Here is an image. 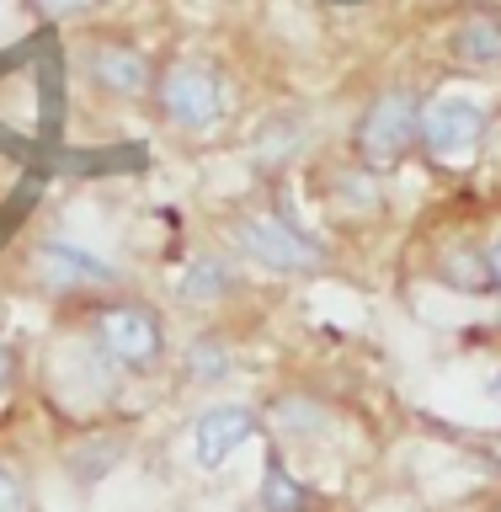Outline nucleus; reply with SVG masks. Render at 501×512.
I'll use <instances>...</instances> for the list:
<instances>
[{"label": "nucleus", "instance_id": "nucleus-1", "mask_svg": "<svg viewBox=\"0 0 501 512\" xmlns=\"http://www.w3.org/2000/svg\"><path fill=\"white\" fill-rule=\"evenodd\" d=\"M59 320L86 336V342L102 352V358L118 368L128 384H150L171 368L176 342H171V315L160 310L150 294H139L134 283L112 288V294H96L75 310H59Z\"/></svg>", "mask_w": 501, "mask_h": 512}, {"label": "nucleus", "instance_id": "nucleus-2", "mask_svg": "<svg viewBox=\"0 0 501 512\" xmlns=\"http://www.w3.org/2000/svg\"><path fill=\"white\" fill-rule=\"evenodd\" d=\"M219 246H230L246 272H267V278H320L336 267L331 235L299 219L288 203L283 182H272L267 203H240L219 224Z\"/></svg>", "mask_w": 501, "mask_h": 512}, {"label": "nucleus", "instance_id": "nucleus-3", "mask_svg": "<svg viewBox=\"0 0 501 512\" xmlns=\"http://www.w3.org/2000/svg\"><path fill=\"white\" fill-rule=\"evenodd\" d=\"M16 278L32 299L54 304V310H75L96 294H112V288H128V272L118 262H107L102 251L80 246V240L64 235H38L27 240L22 256H16Z\"/></svg>", "mask_w": 501, "mask_h": 512}, {"label": "nucleus", "instance_id": "nucleus-4", "mask_svg": "<svg viewBox=\"0 0 501 512\" xmlns=\"http://www.w3.org/2000/svg\"><path fill=\"white\" fill-rule=\"evenodd\" d=\"M160 128L182 139H208L219 134L224 118H230V86H224V70L203 54H176L166 64H155V86L150 102Z\"/></svg>", "mask_w": 501, "mask_h": 512}, {"label": "nucleus", "instance_id": "nucleus-5", "mask_svg": "<svg viewBox=\"0 0 501 512\" xmlns=\"http://www.w3.org/2000/svg\"><path fill=\"white\" fill-rule=\"evenodd\" d=\"M422 102L427 96L395 80V86H379L368 102L358 107V118L347 128V155L358 166L379 171V176H395L406 160L416 155V128H422Z\"/></svg>", "mask_w": 501, "mask_h": 512}, {"label": "nucleus", "instance_id": "nucleus-6", "mask_svg": "<svg viewBox=\"0 0 501 512\" xmlns=\"http://www.w3.org/2000/svg\"><path fill=\"white\" fill-rule=\"evenodd\" d=\"M496 128V107L486 96L448 86L432 91L422 102V128H416V150H422L438 171H470L491 144Z\"/></svg>", "mask_w": 501, "mask_h": 512}, {"label": "nucleus", "instance_id": "nucleus-7", "mask_svg": "<svg viewBox=\"0 0 501 512\" xmlns=\"http://www.w3.org/2000/svg\"><path fill=\"white\" fill-rule=\"evenodd\" d=\"M43 379H48V390H54L59 406L80 411L86 422L112 416V411H118V400L134 390V384H128L118 368H112L102 352H96L86 336L70 326V320H59V336H54V347H48Z\"/></svg>", "mask_w": 501, "mask_h": 512}, {"label": "nucleus", "instance_id": "nucleus-8", "mask_svg": "<svg viewBox=\"0 0 501 512\" xmlns=\"http://www.w3.org/2000/svg\"><path fill=\"white\" fill-rule=\"evenodd\" d=\"M75 70L102 107H144L155 86V59L123 32H86L75 48Z\"/></svg>", "mask_w": 501, "mask_h": 512}, {"label": "nucleus", "instance_id": "nucleus-9", "mask_svg": "<svg viewBox=\"0 0 501 512\" xmlns=\"http://www.w3.org/2000/svg\"><path fill=\"white\" fill-rule=\"evenodd\" d=\"M240 304H251V272L240 267V256L219 240L187 251V262L176 267L171 283V310L182 320H219L235 315Z\"/></svg>", "mask_w": 501, "mask_h": 512}, {"label": "nucleus", "instance_id": "nucleus-10", "mask_svg": "<svg viewBox=\"0 0 501 512\" xmlns=\"http://www.w3.org/2000/svg\"><path fill=\"white\" fill-rule=\"evenodd\" d=\"M134 448H139V438L128 422H107V416L102 422H80L70 438L54 448V475L64 480V491H70L75 502H91V496L134 459Z\"/></svg>", "mask_w": 501, "mask_h": 512}, {"label": "nucleus", "instance_id": "nucleus-11", "mask_svg": "<svg viewBox=\"0 0 501 512\" xmlns=\"http://www.w3.org/2000/svg\"><path fill=\"white\" fill-rule=\"evenodd\" d=\"M315 198H320V214H326L331 230H379L390 219V176L358 166L352 155H336V160H320L315 171Z\"/></svg>", "mask_w": 501, "mask_h": 512}, {"label": "nucleus", "instance_id": "nucleus-12", "mask_svg": "<svg viewBox=\"0 0 501 512\" xmlns=\"http://www.w3.org/2000/svg\"><path fill=\"white\" fill-rule=\"evenodd\" d=\"M256 411H262L267 443H278L283 454H310V448H326L336 438V427H342L336 400L320 390V384H304V379L267 390L262 400H256Z\"/></svg>", "mask_w": 501, "mask_h": 512}, {"label": "nucleus", "instance_id": "nucleus-13", "mask_svg": "<svg viewBox=\"0 0 501 512\" xmlns=\"http://www.w3.org/2000/svg\"><path fill=\"white\" fill-rule=\"evenodd\" d=\"M240 315H219V320H192L187 336L176 342L171 374L187 395H219L240 379Z\"/></svg>", "mask_w": 501, "mask_h": 512}, {"label": "nucleus", "instance_id": "nucleus-14", "mask_svg": "<svg viewBox=\"0 0 501 512\" xmlns=\"http://www.w3.org/2000/svg\"><path fill=\"white\" fill-rule=\"evenodd\" d=\"M256 438H267V432H262V411L251 400H203L187 422V454L203 475H219Z\"/></svg>", "mask_w": 501, "mask_h": 512}, {"label": "nucleus", "instance_id": "nucleus-15", "mask_svg": "<svg viewBox=\"0 0 501 512\" xmlns=\"http://www.w3.org/2000/svg\"><path fill=\"white\" fill-rule=\"evenodd\" d=\"M422 278L459 299H491V267H486V230L475 224H448L427 240Z\"/></svg>", "mask_w": 501, "mask_h": 512}, {"label": "nucleus", "instance_id": "nucleus-16", "mask_svg": "<svg viewBox=\"0 0 501 512\" xmlns=\"http://www.w3.org/2000/svg\"><path fill=\"white\" fill-rule=\"evenodd\" d=\"M304 150H310V123H304V112H272L251 139V166L262 182H283V176L304 160Z\"/></svg>", "mask_w": 501, "mask_h": 512}, {"label": "nucleus", "instance_id": "nucleus-17", "mask_svg": "<svg viewBox=\"0 0 501 512\" xmlns=\"http://www.w3.org/2000/svg\"><path fill=\"white\" fill-rule=\"evenodd\" d=\"M256 507L262 512H326V496L288 464V454L278 443H267L262 480H256Z\"/></svg>", "mask_w": 501, "mask_h": 512}, {"label": "nucleus", "instance_id": "nucleus-18", "mask_svg": "<svg viewBox=\"0 0 501 512\" xmlns=\"http://www.w3.org/2000/svg\"><path fill=\"white\" fill-rule=\"evenodd\" d=\"M448 59L464 64V70L491 75L501 70V11L496 6H470L448 27Z\"/></svg>", "mask_w": 501, "mask_h": 512}, {"label": "nucleus", "instance_id": "nucleus-19", "mask_svg": "<svg viewBox=\"0 0 501 512\" xmlns=\"http://www.w3.org/2000/svg\"><path fill=\"white\" fill-rule=\"evenodd\" d=\"M0 512H38V475L11 448H0Z\"/></svg>", "mask_w": 501, "mask_h": 512}, {"label": "nucleus", "instance_id": "nucleus-20", "mask_svg": "<svg viewBox=\"0 0 501 512\" xmlns=\"http://www.w3.org/2000/svg\"><path fill=\"white\" fill-rule=\"evenodd\" d=\"M22 379H27V352H22V342H16V336L0 331V395H11Z\"/></svg>", "mask_w": 501, "mask_h": 512}, {"label": "nucleus", "instance_id": "nucleus-21", "mask_svg": "<svg viewBox=\"0 0 501 512\" xmlns=\"http://www.w3.org/2000/svg\"><path fill=\"white\" fill-rule=\"evenodd\" d=\"M32 6H38V16H48V22H70V16L91 11L96 0H32Z\"/></svg>", "mask_w": 501, "mask_h": 512}, {"label": "nucleus", "instance_id": "nucleus-22", "mask_svg": "<svg viewBox=\"0 0 501 512\" xmlns=\"http://www.w3.org/2000/svg\"><path fill=\"white\" fill-rule=\"evenodd\" d=\"M486 267H491V299H501V224L486 230Z\"/></svg>", "mask_w": 501, "mask_h": 512}, {"label": "nucleus", "instance_id": "nucleus-23", "mask_svg": "<svg viewBox=\"0 0 501 512\" xmlns=\"http://www.w3.org/2000/svg\"><path fill=\"white\" fill-rule=\"evenodd\" d=\"M486 400H501V368H496V374L486 379Z\"/></svg>", "mask_w": 501, "mask_h": 512}, {"label": "nucleus", "instance_id": "nucleus-24", "mask_svg": "<svg viewBox=\"0 0 501 512\" xmlns=\"http://www.w3.org/2000/svg\"><path fill=\"white\" fill-rule=\"evenodd\" d=\"M491 512H501V496H496V502H491Z\"/></svg>", "mask_w": 501, "mask_h": 512}, {"label": "nucleus", "instance_id": "nucleus-25", "mask_svg": "<svg viewBox=\"0 0 501 512\" xmlns=\"http://www.w3.org/2000/svg\"><path fill=\"white\" fill-rule=\"evenodd\" d=\"M496 123H501V102H496Z\"/></svg>", "mask_w": 501, "mask_h": 512}]
</instances>
